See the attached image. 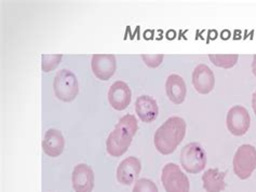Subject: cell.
<instances>
[{"label": "cell", "mask_w": 256, "mask_h": 192, "mask_svg": "<svg viewBox=\"0 0 256 192\" xmlns=\"http://www.w3.org/2000/svg\"><path fill=\"white\" fill-rule=\"evenodd\" d=\"M252 108H253L254 114L256 115V91L254 92L252 96Z\"/></svg>", "instance_id": "44dd1931"}, {"label": "cell", "mask_w": 256, "mask_h": 192, "mask_svg": "<svg viewBox=\"0 0 256 192\" xmlns=\"http://www.w3.org/2000/svg\"><path fill=\"white\" fill-rule=\"evenodd\" d=\"M226 172H222L218 169H210L202 175V183L206 192H222L226 188L225 183Z\"/></svg>", "instance_id": "2e32d148"}, {"label": "cell", "mask_w": 256, "mask_h": 192, "mask_svg": "<svg viewBox=\"0 0 256 192\" xmlns=\"http://www.w3.org/2000/svg\"><path fill=\"white\" fill-rule=\"evenodd\" d=\"M187 125L183 118L171 117L154 133V147L161 155H171L186 135Z\"/></svg>", "instance_id": "6da1fadb"}, {"label": "cell", "mask_w": 256, "mask_h": 192, "mask_svg": "<svg viewBox=\"0 0 256 192\" xmlns=\"http://www.w3.org/2000/svg\"><path fill=\"white\" fill-rule=\"evenodd\" d=\"M208 58L210 61L216 66V67L220 68H232L234 66L237 64L239 55L238 54H228V55H213L210 54L208 55Z\"/></svg>", "instance_id": "e0dca14e"}, {"label": "cell", "mask_w": 256, "mask_h": 192, "mask_svg": "<svg viewBox=\"0 0 256 192\" xmlns=\"http://www.w3.org/2000/svg\"><path fill=\"white\" fill-rule=\"evenodd\" d=\"M251 118L244 106H234L227 112L226 125L228 131L234 136L244 135L250 129Z\"/></svg>", "instance_id": "52a82bcc"}, {"label": "cell", "mask_w": 256, "mask_h": 192, "mask_svg": "<svg viewBox=\"0 0 256 192\" xmlns=\"http://www.w3.org/2000/svg\"><path fill=\"white\" fill-rule=\"evenodd\" d=\"M252 71H253V75L256 78V55H254L253 57V62H252Z\"/></svg>", "instance_id": "7402d4cb"}, {"label": "cell", "mask_w": 256, "mask_h": 192, "mask_svg": "<svg viewBox=\"0 0 256 192\" xmlns=\"http://www.w3.org/2000/svg\"><path fill=\"white\" fill-rule=\"evenodd\" d=\"M166 92L173 104L180 105L185 101L187 88L184 79L178 75H170L166 81Z\"/></svg>", "instance_id": "9a60e30c"}, {"label": "cell", "mask_w": 256, "mask_h": 192, "mask_svg": "<svg viewBox=\"0 0 256 192\" xmlns=\"http://www.w3.org/2000/svg\"><path fill=\"white\" fill-rule=\"evenodd\" d=\"M180 164L190 174H198L206 165V154L198 143H190L180 151Z\"/></svg>", "instance_id": "277c9868"}, {"label": "cell", "mask_w": 256, "mask_h": 192, "mask_svg": "<svg viewBox=\"0 0 256 192\" xmlns=\"http://www.w3.org/2000/svg\"><path fill=\"white\" fill-rule=\"evenodd\" d=\"M64 148V136L58 130L50 129L46 132L42 141V149L46 156L51 158H56L60 155H62Z\"/></svg>", "instance_id": "4fadbf2b"}, {"label": "cell", "mask_w": 256, "mask_h": 192, "mask_svg": "<svg viewBox=\"0 0 256 192\" xmlns=\"http://www.w3.org/2000/svg\"><path fill=\"white\" fill-rule=\"evenodd\" d=\"M140 170H142V164L138 158H126L117 169V181L124 186H130L138 177Z\"/></svg>", "instance_id": "7c38bea8"}, {"label": "cell", "mask_w": 256, "mask_h": 192, "mask_svg": "<svg viewBox=\"0 0 256 192\" xmlns=\"http://www.w3.org/2000/svg\"><path fill=\"white\" fill-rule=\"evenodd\" d=\"M62 54H52L46 55L44 54L42 57V68L44 72H49L54 70L62 61Z\"/></svg>", "instance_id": "ac0fdd59"}, {"label": "cell", "mask_w": 256, "mask_h": 192, "mask_svg": "<svg viewBox=\"0 0 256 192\" xmlns=\"http://www.w3.org/2000/svg\"><path fill=\"white\" fill-rule=\"evenodd\" d=\"M192 85L200 94H208L215 87V76L206 64H200L192 72Z\"/></svg>", "instance_id": "9c48e42d"}, {"label": "cell", "mask_w": 256, "mask_h": 192, "mask_svg": "<svg viewBox=\"0 0 256 192\" xmlns=\"http://www.w3.org/2000/svg\"><path fill=\"white\" fill-rule=\"evenodd\" d=\"M136 111L138 118L145 123H150L157 119L159 108L157 102L152 96L142 95L136 102Z\"/></svg>", "instance_id": "5bb4252c"}, {"label": "cell", "mask_w": 256, "mask_h": 192, "mask_svg": "<svg viewBox=\"0 0 256 192\" xmlns=\"http://www.w3.org/2000/svg\"><path fill=\"white\" fill-rule=\"evenodd\" d=\"M108 101L112 107L118 111L124 110L131 103V90L126 82L116 81L108 91Z\"/></svg>", "instance_id": "8fae6325"}, {"label": "cell", "mask_w": 256, "mask_h": 192, "mask_svg": "<svg viewBox=\"0 0 256 192\" xmlns=\"http://www.w3.org/2000/svg\"><path fill=\"white\" fill-rule=\"evenodd\" d=\"M56 96L63 102H72L78 95L79 87L76 76L70 70L62 69L56 75L53 82Z\"/></svg>", "instance_id": "5b68a950"}, {"label": "cell", "mask_w": 256, "mask_h": 192, "mask_svg": "<svg viewBox=\"0 0 256 192\" xmlns=\"http://www.w3.org/2000/svg\"><path fill=\"white\" fill-rule=\"evenodd\" d=\"M161 182L166 192H190V181L175 163H168L162 169Z\"/></svg>", "instance_id": "8992f818"}, {"label": "cell", "mask_w": 256, "mask_h": 192, "mask_svg": "<svg viewBox=\"0 0 256 192\" xmlns=\"http://www.w3.org/2000/svg\"><path fill=\"white\" fill-rule=\"evenodd\" d=\"M144 61V63L150 68H156L158 66L161 65L164 61V55L158 54V55H142L140 56Z\"/></svg>", "instance_id": "ffe728a7"}, {"label": "cell", "mask_w": 256, "mask_h": 192, "mask_svg": "<svg viewBox=\"0 0 256 192\" xmlns=\"http://www.w3.org/2000/svg\"><path fill=\"white\" fill-rule=\"evenodd\" d=\"M94 76L102 81L110 80L117 68V59L112 54H94L91 59Z\"/></svg>", "instance_id": "ba28073f"}, {"label": "cell", "mask_w": 256, "mask_h": 192, "mask_svg": "<svg viewBox=\"0 0 256 192\" xmlns=\"http://www.w3.org/2000/svg\"><path fill=\"white\" fill-rule=\"evenodd\" d=\"M72 188L75 192H92L94 188V173L89 165H76L72 175Z\"/></svg>", "instance_id": "30bf717a"}, {"label": "cell", "mask_w": 256, "mask_h": 192, "mask_svg": "<svg viewBox=\"0 0 256 192\" xmlns=\"http://www.w3.org/2000/svg\"><path fill=\"white\" fill-rule=\"evenodd\" d=\"M138 132V121L133 115L120 119L106 141L107 152L114 158L124 156L129 149L134 135Z\"/></svg>", "instance_id": "7a4b0ae2"}, {"label": "cell", "mask_w": 256, "mask_h": 192, "mask_svg": "<svg viewBox=\"0 0 256 192\" xmlns=\"http://www.w3.org/2000/svg\"><path fill=\"white\" fill-rule=\"evenodd\" d=\"M132 192H158V188L156 184L147 178H142L134 184Z\"/></svg>", "instance_id": "d6986e66"}, {"label": "cell", "mask_w": 256, "mask_h": 192, "mask_svg": "<svg viewBox=\"0 0 256 192\" xmlns=\"http://www.w3.org/2000/svg\"><path fill=\"white\" fill-rule=\"evenodd\" d=\"M234 172L241 181L250 178L256 170V149L252 145H242L234 157Z\"/></svg>", "instance_id": "3957f363"}]
</instances>
